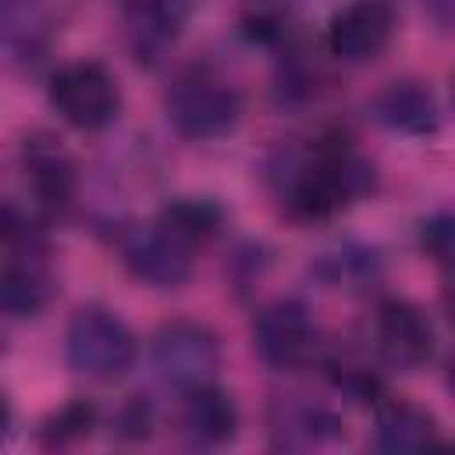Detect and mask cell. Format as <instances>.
Segmentation results:
<instances>
[{
  "label": "cell",
  "mask_w": 455,
  "mask_h": 455,
  "mask_svg": "<svg viewBox=\"0 0 455 455\" xmlns=\"http://www.w3.org/2000/svg\"><path fill=\"white\" fill-rule=\"evenodd\" d=\"M334 384H338V391H345V395L355 398V402H373L377 391H380V380H377L373 370H366V366H338Z\"/></svg>",
  "instance_id": "cell-19"
},
{
  "label": "cell",
  "mask_w": 455,
  "mask_h": 455,
  "mask_svg": "<svg viewBox=\"0 0 455 455\" xmlns=\"http://www.w3.org/2000/svg\"><path fill=\"white\" fill-rule=\"evenodd\" d=\"M192 252L196 245L160 220L128 231L121 242V259L128 274L149 288H181L192 277Z\"/></svg>",
  "instance_id": "cell-6"
},
{
  "label": "cell",
  "mask_w": 455,
  "mask_h": 455,
  "mask_svg": "<svg viewBox=\"0 0 455 455\" xmlns=\"http://www.w3.org/2000/svg\"><path fill=\"white\" fill-rule=\"evenodd\" d=\"M419 245L434 259H455V210H441L419 224Z\"/></svg>",
  "instance_id": "cell-18"
},
{
  "label": "cell",
  "mask_w": 455,
  "mask_h": 455,
  "mask_svg": "<svg viewBox=\"0 0 455 455\" xmlns=\"http://www.w3.org/2000/svg\"><path fill=\"white\" fill-rule=\"evenodd\" d=\"M238 117H242V100L220 78L185 75L167 92V121L178 135L192 142H206L235 132Z\"/></svg>",
  "instance_id": "cell-3"
},
{
  "label": "cell",
  "mask_w": 455,
  "mask_h": 455,
  "mask_svg": "<svg viewBox=\"0 0 455 455\" xmlns=\"http://www.w3.org/2000/svg\"><path fill=\"white\" fill-rule=\"evenodd\" d=\"M451 103H455V71H451Z\"/></svg>",
  "instance_id": "cell-24"
},
{
  "label": "cell",
  "mask_w": 455,
  "mask_h": 455,
  "mask_svg": "<svg viewBox=\"0 0 455 455\" xmlns=\"http://www.w3.org/2000/svg\"><path fill=\"white\" fill-rule=\"evenodd\" d=\"M92 423H96V405L78 398V402H68L57 416L46 419L43 437H46V444H68L75 437H85L92 430Z\"/></svg>",
  "instance_id": "cell-17"
},
{
  "label": "cell",
  "mask_w": 455,
  "mask_h": 455,
  "mask_svg": "<svg viewBox=\"0 0 455 455\" xmlns=\"http://www.w3.org/2000/svg\"><path fill=\"white\" fill-rule=\"evenodd\" d=\"M181 14L171 0H128L124 4V28H128V46L135 60L156 64L178 39Z\"/></svg>",
  "instance_id": "cell-13"
},
{
  "label": "cell",
  "mask_w": 455,
  "mask_h": 455,
  "mask_svg": "<svg viewBox=\"0 0 455 455\" xmlns=\"http://www.w3.org/2000/svg\"><path fill=\"white\" fill-rule=\"evenodd\" d=\"M25 167H28V178H32V188L39 196L43 206L50 210H60L71 203V192H75V174H71V164L68 156L60 153V146L53 142H25Z\"/></svg>",
  "instance_id": "cell-15"
},
{
  "label": "cell",
  "mask_w": 455,
  "mask_h": 455,
  "mask_svg": "<svg viewBox=\"0 0 455 455\" xmlns=\"http://www.w3.org/2000/svg\"><path fill=\"white\" fill-rule=\"evenodd\" d=\"M181 427L196 444H228L238 434V405L213 380L188 387L181 402Z\"/></svg>",
  "instance_id": "cell-12"
},
{
  "label": "cell",
  "mask_w": 455,
  "mask_h": 455,
  "mask_svg": "<svg viewBox=\"0 0 455 455\" xmlns=\"http://www.w3.org/2000/svg\"><path fill=\"white\" fill-rule=\"evenodd\" d=\"M156 220L167 224V228H171L174 235H181L185 242L203 245V242L213 238L217 228H220V206L210 203V199H171V203L160 210Z\"/></svg>",
  "instance_id": "cell-16"
},
{
  "label": "cell",
  "mask_w": 455,
  "mask_h": 455,
  "mask_svg": "<svg viewBox=\"0 0 455 455\" xmlns=\"http://www.w3.org/2000/svg\"><path fill=\"white\" fill-rule=\"evenodd\" d=\"M427 7L441 28H455V0H427Z\"/></svg>",
  "instance_id": "cell-21"
},
{
  "label": "cell",
  "mask_w": 455,
  "mask_h": 455,
  "mask_svg": "<svg viewBox=\"0 0 455 455\" xmlns=\"http://www.w3.org/2000/svg\"><path fill=\"white\" fill-rule=\"evenodd\" d=\"M370 188H373V167L363 156H355L348 146H323L309 160L288 167L281 196L295 217L320 220L345 210L352 199L366 196Z\"/></svg>",
  "instance_id": "cell-1"
},
{
  "label": "cell",
  "mask_w": 455,
  "mask_h": 455,
  "mask_svg": "<svg viewBox=\"0 0 455 455\" xmlns=\"http://www.w3.org/2000/svg\"><path fill=\"white\" fill-rule=\"evenodd\" d=\"M149 419H153L149 405H146L142 398H132V402L117 412V434H121V437H146V434H149Z\"/></svg>",
  "instance_id": "cell-20"
},
{
  "label": "cell",
  "mask_w": 455,
  "mask_h": 455,
  "mask_svg": "<svg viewBox=\"0 0 455 455\" xmlns=\"http://www.w3.org/2000/svg\"><path fill=\"white\" fill-rule=\"evenodd\" d=\"M53 295V281L36 252V242H14L7 245V263H4V281H0V302L4 313L14 320L36 316L46 309Z\"/></svg>",
  "instance_id": "cell-10"
},
{
  "label": "cell",
  "mask_w": 455,
  "mask_h": 455,
  "mask_svg": "<svg viewBox=\"0 0 455 455\" xmlns=\"http://www.w3.org/2000/svg\"><path fill=\"white\" fill-rule=\"evenodd\" d=\"M377 444L384 451H423L437 444L434 416L416 402H384L377 412Z\"/></svg>",
  "instance_id": "cell-14"
},
{
  "label": "cell",
  "mask_w": 455,
  "mask_h": 455,
  "mask_svg": "<svg viewBox=\"0 0 455 455\" xmlns=\"http://www.w3.org/2000/svg\"><path fill=\"white\" fill-rule=\"evenodd\" d=\"M373 114L384 128H391L398 135H412V139H427L441 128L434 92L412 78H402V82H391L387 89H380V96L373 100Z\"/></svg>",
  "instance_id": "cell-11"
},
{
  "label": "cell",
  "mask_w": 455,
  "mask_h": 455,
  "mask_svg": "<svg viewBox=\"0 0 455 455\" xmlns=\"http://www.w3.org/2000/svg\"><path fill=\"white\" fill-rule=\"evenodd\" d=\"M444 384H448V391L455 395V355H451V363H448V377H444Z\"/></svg>",
  "instance_id": "cell-23"
},
{
  "label": "cell",
  "mask_w": 455,
  "mask_h": 455,
  "mask_svg": "<svg viewBox=\"0 0 455 455\" xmlns=\"http://www.w3.org/2000/svg\"><path fill=\"white\" fill-rule=\"evenodd\" d=\"M377 345L398 370H416L434 355V327L409 299H387L377 309Z\"/></svg>",
  "instance_id": "cell-9"
},
{
  "label": "cell",
  "mask_w": 455,
  "mask_h": 455,
  "mask_svg": "<svg viewBox=\"0 0 455 455\" xmlns=\"http://www.w3.org/2000/svg\"><path fill=\"white\" fill-rule=\"evenodd\" d=\"M395 36V11L387 0H352L327 25V50L341 64L377 60Z\"/></svg>",
  "instance_id": "cell-8"
},
{
  "label": "cell",
  "mask_w": 455,
  "mask_h": 455,
  "mask_svg": "<svg viewBox=\"0 0 455 455\" xmlns=\"http://www.w3.org/2000/svg\"><path fill=\"white\" fill-rule=\"evenodd\" d=\"M64 352H68V366L78 377L110 384L132 370L139 345L121 316H114L103 306H82L68 323Z\"/></svg>",
  "instance_id": "cell-2"
},
{
  "label": "cell",
  "mask_w": 455,
  "mask_h": 455,
  "mask_svg": "<svg viewBox=\"0 0 455 455\" xmlns=\"http://www.w3.org/2000/svg\"><path fill=\"white\" fill-rule=\"evenodd\" d=\"M50 103L71 128L100 132L117 117L121 89H117V78L100 60H75L53 75Z\"/></svg>",
  "instance_id": "cell-5"
},
{
  "label": "cell",
  "mask_w": 455,
  "mask_h": 455,
  "mask_svg": "<svg viewBox=\"0 0 455 455\" xmlns=\"http://www.w3.org/2000/svg\"><path fill=\"white\" fill-rule=\"evenodd\" d=\"M444 302H448V313H451V320H455V277H451V284H448V291H444Z\"/></svg>",
  "instance_id": "cell-22"
},
{
  "label": "cell",
  "mask_w": 455,
  "mask_h": 455,
  "mask_svg": "<svg viewBox=\"0 0 455 455\" xmlns=\"http://www.w3.org/2000/svg\"><path fill=\"white\" fill-rule=\"evenodd\" d=\"M252 345L259 359L274 370H295L313 355L316 327L299 299H277L263 306L252 320Z\"/></svg>",
  "instance_id": "cell-7"
},
{
  "label": "cell",
  "mask_w": 455,
  "mask_h": 455,
  "mask_svg": "<svg viewBox=\"0 0 455 455\" xmlns=\"http://www.w3.org/2000/svg\"><path fill=\"white\" fill-rule=\"evenodd\" d=\"M153 370L171 387H199L210 384L220 366V341L199 320H167L149 345Z\"/></svg>",
  "instance_id": "cell-4"
}]
</instances>
